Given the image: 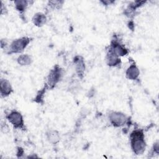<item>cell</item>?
I'll return each mask as SVG.
<instances>
[{"mask_svg": "<svg viewBox=\"0 0 159 159\" xmlns=\"http://www.w3.org/2000/svg\"><path fill=\"white\" fill-rule=\"evenodd\" d=\"M131 147L134 153L136 155H142L146 148L144 135L142 130H136L130 134Z\"/></svg>", "mask_w": 159, "mask_h": 159, "instance_id": "obj_1", "label": "cell"}, {"mask_svg": "<svg viewBox=\"0 0 159 159\" xmlns=\"http://www.w3.org/2000/svg\"><path fill=\"white\" fill-rule=\"evenodd\" d=\"M109 119L111 123L115 127L124 125L127 120L126 116L120 112L114 111L109 114Z\"/></svg>", "mask_w": 159, "mask_h": 159, "instance_id": "obj_2", "label": "cell"}, {"mask_svg": "<svg viewBox=\"0 0 159 159\" xmlns=\"http://www.w3.org/2000/svg\"><path fill=\"white\" fill-rule=\"evenodd\" d=\"M30 40L27 37H22L14 40L10 45V50L13 53H20L22 52L28 45Z\"/></svg>", "mask_w": 159, "mask_h": 159, "instance_id": "obj_3", "label": "cell"}, {"mask_svg": "<svg viewBox=\"0 0 159 159\" xmlns=\"http://www.w3.org/2000/svg\"><path fill=\"white\" fill-rule=\"evenodd\" d=\"M9 122L16 128L22 129L24 127V120L22 114L17 111H12L7 116Z\"/></svg>", "mask_w": 159, "mask_h": 159, "instance_id": "obj_4", "label": "cell"}, {"mask_svg": "<svg viewBox=\"0 0 159 159\" xmlns=\"http://www.w3.org/2000/svg\"><path fill=\"white\" fill-rule=\"evenodd\" d=\"M62 71L60 68L57 66H55L54 68L50 71V73L48 76V85L51 88L55 86V85L60 81Z\"/></svg>", "mask_w": 159, "mask_h": 159, "instance_id": "obj_5", "label": "cell"}, {"mask_svg": "<svg viewBox=\"0 0 159 159\" xmlns=\"http://www.w3.org/2000/svg\"><path fill=\"white\" fill-rule=\"evenodd\" d=\"M1 94L2 96H7L12 91V88L11 83L6 79H1L0 81Z\"/></svg>", "mask_w": 159, "mask_h": 159, "instance_id": "obj_6", "label": "cell"}, {"mask_svg": "<svg viewBox=\"0 0 159 159\" xmlns=\"http://www.w3.org/2000/svg\"><path fill=\"white\" fill-rule=\"evenodd\" d=\"M109 50H111L119 57L120 56L125 55L127 53V49L125 48L123 46H122V45L117 43V42H114L113 43H112Z\"/></svg>", "mask_w": 159, "mask_h": 159, "instance_id": "obj_7", "label": "cell"}, {"mask_svg": "<svg viewBox=\"0 0 159 159\" xmlns=\"http://www.w3.org/2000/svg\"><path fill=\"white\" fill-rule=\"evenodd\" d=\"M106 61L107 64L110 66H117V65H119V63H120L119 57L110 50H109L106 55Z\"/></svg>", "mask_w": 159, "mask_h": 159, "instance_id": "obj_8", "label": "cell"}, {"mask_svg": "<svg viewBox=\"0 0 159 159\" xmlns=\"http://www.w3.org/2000/svg\"><path fill=\"white\" fill-rule=\"evenodd\" d=\"M140 71L135 65H131L126 71V76L128 79L135 80H137L139 76Z\"/></svg>", "mask_w": 159, "mask_h": 159, "instance_id": "obj_9", "label": "cell"}, {"mask_svg": "<svg viewBox=\"0 0 159 159\" xmlns=\"http://www.w3.org/2000/svg\"><path fill=\"white\" fill-rule=\"evenodd\" d=\"M74 62L76 65V72L78 73L79 76L83 75L85 69V65L83 59L81 57H76L74 60Z\"/></svg>", "mask_w": 159, "mask_h": 159, "instance_id": "obj_10", "label": "cell"}, {"mask_svg": "<svg viewBox=\"0 0 159 159\" xmlns=\"http://www.w3.org/2000/svg\"><path fill=\"white\" fill-rule=\"evenodd\" d=\"M46 20H47L46 16H45V14H43L41 12L35 14L32 18L33 23L35 25L39 26V27L43 25L46 22Z\"/></svg>", "mask_w": 159, "mask_h": 159, "instance_id": "obj_11", "label": "cell"}, {"mask_svg": "<svg viewBox=\"0 0 159 159\" xmlns=\"http://www.w3.org/2000/svg\"><path fill=\"white\" fill-rule=\"evenodd\" d=\"M47 138L50 143L56 144L60 140V134L57 130H51L47 132Z\"/></svg>", "mask_w": 159, "mask_h": 159, "instance_id": "obj_12", "label": "cell"}, {"mask_svg": "<svg viewBox=\"0 0 159 159\" xmlns=\"http://www.w3.org/2000/svg\"><path fill=\"white\" fill-rule=\"evenodd\" d=\"M32 61V60L31 57L27 54L20 55L17 58V62L20 65H23V66L29 65L31 64Z\"/></svg>", "mask_w": 159, "mask_h": 159, "instance_id": "obj_13", "label": "cell"}, {"mask_svg": "<svg viewBox=\"0 0 159 159\" xmlns=\"http://www.w3.org/2000/svg\"><path fill=\"white\" fill-rule=\"evenodd\" d=\"M14 3L16 4V9L20 12L24 11L28 5V2L25 1H16L14 2Z\"/></svg>", "mask_w": 159, "mask_h": 159, "instance_id": "obj_14", "label": "cell"}, {"mask_svg": "<svg viewBox=\"0 0 159 159\" xmlns=\"http://www.w3.org/2000/svg\"><path fill=\"white\" fill-rule=\"evenodd\" d=\"M63 1H49L50 6L53 8H60V6H62Z\"/></svg>", "mask_w": 159, "mask_h": 159, "instance_id": "obj_15", "label": "cell"}, {"mask_svg": "<svg viewBox=\"0 0 159 159\" xmlns=\"http://www.w3.org/2000/svg\"><path fill=\"white\" fill-rule=\"evenodd\" d=\"M102 2L104 4L109 5V4H111V3H112L113 1H102Z\"/></svg>", "mask_w": 159, "mask_h": 159, "instance_id": "obj_16", "label": "cell"}]
</instances>
